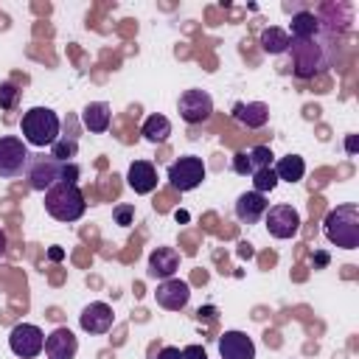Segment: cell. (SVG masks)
Wrapping results in <instances>:
<instances>
[{
  "label": "cell",
  "instance_id": "1",
  "mask_svg": "<svg viewBox=\"0 0 359 359\" xmlns=\"http://www.w3.org/2000/svg\"><path fill=\"white\" fill-rule=\"evenodd\" d=\"M25 174H28V185H31L34 191H42V194H45V191L53 188L56 182H73V185H76V180H79V165H76V163H59V160L50 157V154H31Z\"/></svg>",
  "mask_w": 359,
  "mask_h": 359
},
{
  "label": "cell",
  "instance_id": "2",
  "mask_svg": "<svg viewBox=\"0 0 359 359\" xmlns=\"http://www.w3.org/2000/svg\"><path fill=\"white\" fill-rule=\"evenodd\" d=\"M323 230H325V238L334 247L356 250L359 247V205L345 202V205H337L334 210H328V216L323 222Z\"/></svg>",
  "mask_w": 359,
  "mask_h": 359
},
{
  "label": "cell",
  "instance_id": "3",
  "mask_svg": "<svg viewBox=\"0 0 359 359\" xmlns=\"http://www.w3.org/2000/svg\"><path fill=\"white\" fill-rule=\"evenodd\" d=\"M59 115L48 107H31L22 121H20V132H22V140L28 146H36V149H45V146H53L56 137H59Z\"/></svg>",
  "mask_w": 359,
  "mask_h": 359
},
{
  "label": "cell",
  "instance_id": "4",
  "mask_svg": "<svg viewBox=\"0 0 359 359\" xmlns=\"http://www.w3.org/2000/svg\"><path fill=\"white\" fill-rule=\"evenodd\" d=\"M45 210L56 222H76V219L84 216L87 202H84V194L79 191V185H73V182H56L53 188L45 191Z\"/></svg>",
  "mask_w": 359,
  "mask_h": 359
},
{
  "label": "cell",
  "instance_id": "5",
  "mask_svg": "<svg viewBox=\"0 0 359 359\" xmlns=\"http://www.w3.org/2000/svg\"><path fill=\"white\" fill-rule=\"evenodd\" d=\"M8 348H11V353L20 356V359H34V356H39L42 348H45V334H42V328L34 325V323H17V325L11 328V334H8Z\"/></svg>",
  "mask_w": 359,
  "mask_h": 359
},
{
  "label": "cell",
  "instance_id": "6",
  "mask_svg": "<svg viewBox=\"0 0 359 359\" xmlns=\"http://www.w3.org/2000/svg\"><path fill=\"white\" fill-rule=\"evenodd\" d=\"M28 160H31V154L20 137H14V135L0 137V177L3 180L20 177L28 168Z\"/></svg>",
  "mask_w": 359,
  "mask_h": 359
},
{
  "label": "cell",
  "instance_id": "7",
  "mask_svg": "<svg viewBox=\"0 0 359 359\" xmlns=\"http://www.w3.org/2000/svg\"><path fill=\"white\" fill-rule=\"evenodd\" d=\"M205 180V163L194 154H185L168 165V182L177 191H194Z\"/></svg>",
  "mask_w": 359,
  "mask_h": 359
},
{
  "label": "cell",
  "instance_id": "8",
  "mask_svg": "<svg viewBox=\"0 0 359 359\" xmlns=\"http://www.w3.org/2000/svg\"><path fill=\"white\" fill-rule=\"evenodd\" d=\"M177 109H180V118L185 123H202L210 118L213 112V98L205 93V90H185L177 101Z\"/></svg>",
  "mask_w": 359,
  "mask_h": 359
},
{
  "label": "cell",
  "instance_id": "9",
  "mask_svg": "<svg viewBox=\"0 0 359 359\" xmlns=\"http://www.w3.org/2000/svg\"><path fill=\"white\" fill-rule=\"evenodd\" d=\"M266 230L275 238H294L300 233V213L292 205H275L266 208Z\"/></svg>",
  "mask_w": 359,
  "mask_h": 359
},
{
  "label": "cell",
  "instance_id": "10",
  "mask_svg": "<svg viewBox=\"0 0 359 359\" xmlns=\"http://www.w3.org/2000/svg\"><path fill=\"white\" fill-rule=\"evenodd\" d=\"M112 320H115L112 306H109V303H101V300L84 306L81 314H79V325H81L87 334H107V331L112 328Z\"/></svg>",
  "mask_w": 359,
  "mask_h": 359
},
{
  "label": "cell",
  "instance_id": "11",
  "mask_svg": "<svg viewBox=\"0 0 359 359\" xmlns=\"http://www.w3.org/2000/svg\"><path fill=\"white\" fill-rule=\"evenodd\" d=\"M154 297H157V303H160L163 309H168V311H180V309L188 306L191 286H188L185 280H180V278H168V280H163V283L157 286Z\"/></svg>",
  "mask_w": 359,
  "mask_h": 359
},
{
  "label": "cell",
  "instance_id": "12",
  "mask_svg": "<svg viewBox=\"0 0 359 359\" xmlns=\"http://www.w3.org/2000/svg\"><path fill=\"white\" fill-rule=\"evenodd\" d=\"M222 359H255V342L244 331H224L219 337Z\"/></svg>",
  "mask_w": 359,
  "mask_h": 359
},
{
  "label": "cell",
  "instance_id": "13",
  "mask_svg": "<svg viewBox=\"0 0 359 359\" xmlns=\"http://www.w3.org/2000/svg\"><path fill=\"white\" fill-rule=\"evenodd\" d=\"M45 356L48 359H73L79 351V339L70 328H56L45 337Z\"/></svg>",
  "mask_w": 359,
  "mask_h": 359
},
{
  "label": "cell",
  "instance_id": "14",
  "mask_svg": "<svg viewBox=\"0 0 359 359\" xmlns=\"http://www.w3.org/2000/svg\"><path fill=\"white\" fill-rule=\"evenodd\" d=\"M126 185L135 191V194H151L157 188V168L154 163L149 160H135L129 163V171H126Z\"/></svg>",
  "mask_w": 359,
  "mask_h": 359
},
{
  "label": "cell",
  "instance_id": "15",
  "mask_svg": "<svg viewBox=\"0 0 359 359\" xmlns=\"http://www.w3.org/2000/svg\"><path fill=\"white\" fill-rule=\"evenodd\" d=\"M177 269H180V252L174 247H157V250H151V255H149V275L151 278L168 280V278H174Z\"/></svg>",
  "mask_w": 359,
  "mask_h": 359
},
{
  "label": "cell",
  "instance_id": "16",
  "mask_svg": "<svg viewBox=\"0 0 359 359\" xmlns=\"http://www.w3.org/2000/svg\"><path fill=\"white\" fill-rule=\"evenodd\" d=\"M266 208H269V202H266L264 194L247 191V194H241V196L236 199V219L244 222V224H255V222L266 213Z\"/></svg>",
  "mask_w": 359,
  "mask_h": 359
},
{
  "label": "cell",
  "instance_id": "17",
  "mask_svg": "<svg viewBox=\"0 0 359 359\" xmlns=\"http://www.w3.org/2000/svg\"><path fill=\"white\" fill-rule=\"evenodd\" d=\"M233 118L247 129H261L269 121V107L264 101H238L233 104Z\"/></svg>",
  "mask_w": 359,
  "mask_h": 359
},
{
  "label": "cell",
  "instance_id": "18",
  "mask_svg": "<svg viewBox=\"0 0 359 359\" xmlns=\"http://www.w3.org/2000/svg\"><path fill=\"white\" fill-rule=\"evenodd\" d=\"M109 121H112V112H109V104L107 101H90L84 109H81V123L84 129L101 135L109 129Z\"/></svg>",
  "mask_w": 359,
  "mask_h": 359
},
{
  "label": "cell",
  "instance_id": "19",
  "mask_svg": "<svg viewBox=\"0 0 359 359\" xmlns=\"http://www.w3.org/2000/svg\"><path fill=\"white\" fill-rule=\"evenodd\" d=\"M317 31H320L317 14H314V11H309V8H303V11L292 14V31H286V34H289V39H292V42H303V39L317 36Z\"/></svg>",
  "mask_w": 359,
  "mask_h": 359
},
{
  "label": "cell",
  "instance_id": "20",
  "mask_svg": "<svg viewBox=\"0 0 359 359\" xmlns=\"http://www.w3.org/2000/svg\"><path fill=\"white\" fill-rule=\"evenodd\" d=\"M275 177H278V182L283 180V182H300L303 180V174H306V163H303V157H297V154H286V157H280L278 163H275Z\"/></svg>",
  "mask_w": 359,
  "mask_h": 359
},
{
  "label": "cell",
  "instance_id": "21",
  "mask_svg": "<svg viewBox=\"0 0 359 359\" xmlns=\"http://www.w3.org/2000/svg\"><path fill=\"white\" fill-rule=\"evenodd\" d=\"M140 135H143L149 143H165V140H168V135H171V121H168L165 115L154 112V115H149V118L143 121Z\"/></svg>",
  "mask_w": 359,
  "mask_h": 359
},
{
  "label": "cell",
  "instance_id": "22",
  "mask_svg": "<svg viewBox=\"0 0 359 359\" xmlns=\"http://www.w3.org/2000/svg\"><path fill=\"white\" fill-rule=\"evenodd\" d=\"M258 42H261V48H264L266 53H272V56H278V53H286V50H289V45H292L289 34H286L283 28H278V25H269V28H264Z\"/></svg>",
  "mask_w": 359,
  "mask_h": 359
},
{
  "label": "cell",
  "instance_id": "23",
  "mask_svg": "<svg viewBox=\"0 0 359 359\" xmlns=\"http://www.w3.org/2000/svg\"><path fill=\"white\" fill-rule=\"evenodd\" d=\"M79 151V140L76 137H56V143L50 146V157H56L59 163H73Z\"/></svg>",
  "mask_w": 359,
  "mask_h": 359
},
{
  "label": "cell",
  "instance_id": "24",
  "mask_svg": "<svg viewBox=\"0 0 359 359\" xmlns=\"http://www.w3.org/2000/svg\"><path fill=\"white\" fill-rule=\"evenodd\" d=\"M275 185H278V177H275V171L272 168H261V171H252V191L255 194H269V191H275Z\"/></svg>",
  "mask_w": 359,
  "mask_h": 359
},
{
  "label": "cell",
  "instance_id": "25",
  "mask_svg": "<svg viewBox=\"0 0 359 359\" xmlns=\"http://www.w3.org/2000/svg\"><path fill=\"white\" fill-rule=\"evenodd\" d=\"M247 157H250V168L252 171H261V168H272V149L269 146H252L250 151H247Z\"/></svg>",
  "mask_w": 359,
  "mask_h": 359
},
{
  "label": "cell",
  "instance_id": "26",
  "mask_svg": "<svg viewBox=\"0 0 359 359\" xmlns=\"http://www.w3.org/2000/svg\"><path fill=\"white\" fill-rule=\"evenodd\" d=\"M17 101H20V90H17V84L3 81V84H0V109H14Z\"/></svg>",
  "mask_w": 359,
  "mask_h": 359
},
{
  "label": "cell",
  "instance_id": "27",
  "mask_svg": "<svg viewBox=\"0 0 359 359\" xmlns=\"http://www.w3.org/2000/svg\"><path fill=\"white\" fill-rule=\"evenodd\" d=\"M112 219H115V224H121V227H129V224L135 222V205H129V202H121V205H115V210H112Z\"/></svg>",
  "mask_w": 359,
  "mask_h": 359
},
{
  "label": "cell",
  "instance_id": "28",
  "mask_svg": "<svg viewBox=\"0 0 359 359\" xmlns=\"http://www.w3.org/2000/svg\"><path fill=\"white\" fill-rule=\"evenodd\" d=\"M233 171H236V174H241V177H247V174H252V168H250V157H247V151H238V154L233 157Z\"/></svg>",
  "mask_w": 359,
  "mask_h": 359
},
{
  "label": "cell",
  "instance_id": "29",
  "mask_svg": "<svg viewBox=\"0 0 359 359\" xmlns=\"http://www.w3.org/2000/svg\"><path fill=\"white\" fill-rule=\"evenodd\" d=\"M182 359H208V353H205L202 345H185L182 348Z\"/></svg>",
  "mask_w": 359,
  "mask_h": 359
},
{
  "label": "cell",
  "instance_id": "30",
  "mask_svg": "<svg viewBox=\"0 0 359 359\" xmlns=\"http://www.w3.org/2000/svg\"><path fill=\"white\" fill-rule=\"evenodd\" d=\"M157 359H182V351H180V348H171V345H165V348H160Z\"/></svg>",
  "mask_w": 359,
  "mask_h": 359
},
{
  "label": "cell",
  "instance_id": "31",
  "mask_svg": "<svg viewBox=\"0 0 359 359\" xmlns=\"http://www.w3.org/2000/svg\"><path fill=\"white\" fill-rule=\"evenodd\" d=\"M325 264H328V255L325 252H317L314 255V266H325Z\"/></svg>",
  "mask_w": 359,
  "mask_h": 359
},
{
  "label": "cell",
  "instance_id": "32",
  "mask_svg": "<svg viewBox=\"0 0 359 359\" xmlns=\"http://www.w3.org/2000/svg\"><path fill=\"white\" fill-rule=\"evenodd\" d=\"M48 255H50V258H53V261H59V258H62V250H59V247H53V250H50V252H48Z\"/></svg>",
  "mask_w": 359,
  "mask_h": 359
},
{
  "label": "cell",
  "instance_id": "33",
  "mask_svg": "<svg viewBox=\"0 0 359 359\" xmlns=\"http://www.w3.org/2000/svg\"><path fill=\"white\" fill-rule=\"evenodd\" d=\"M3 252H6V233L0 230V255H3Z\"/></svg>",
  "mask_w": 359,
  "mask_h": 359
}]
</instances>
